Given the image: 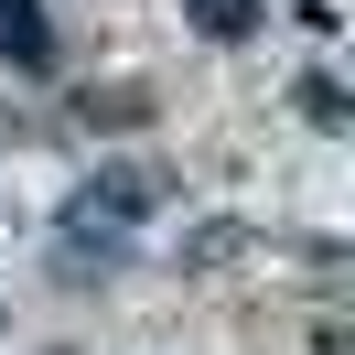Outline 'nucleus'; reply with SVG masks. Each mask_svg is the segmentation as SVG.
Here are the masks:
<instances>
[{"mask_svg": "<svg viewBox=\"0 0 355 355\" xmlns=\"http://www.w3.org/2000/svg\"><path fill=\"white\" fill-rule=\"evenodd\" d=\"M54 33H44V0H0V65H44Z\"/></svg>", "mask_w": 355, "mask_h": 355, "instance_id": "1", "label": "nucleus"}, {"mask_svg": "<svg viewBox=\"0 0 355 355\" xmlns=\"http://www.w3.org/2000/svg\"><path fill=\"white\" fill-rule=\"evenodd\" d=\"M194 22H205V33H216V44H237V33H248V22H259V0H194Z\"/></svg>", "mask_w": 355, "mask_h": 355, "instance_id": "2", "label": "nucleus"}]
</instances>
